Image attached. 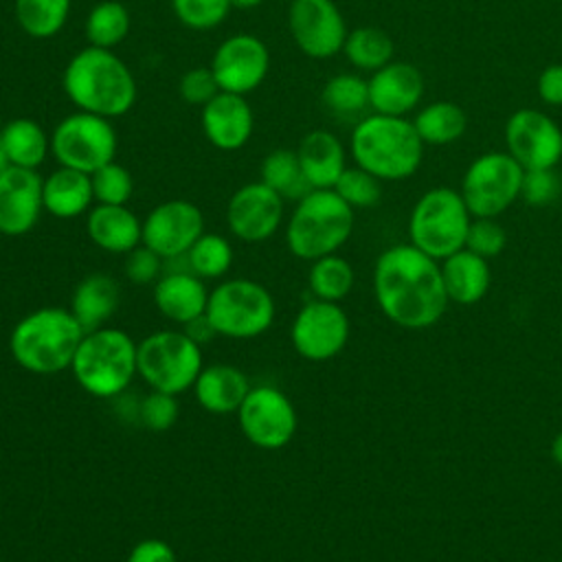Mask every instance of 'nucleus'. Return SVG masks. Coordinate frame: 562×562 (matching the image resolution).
I'll return each mask as SVG.
<instances>
[{"label":"nucleus","instance_id":"obj_1","mask_svg":"<svg viewBox=\"0 0 562 562\" xmlns=\"http://www.w3.org/2000/svg\"><path fill=\"white\" fill-rule=\"evenodd\" d=\"M373 290L382 314L404 329L432 327L448 305L441 266L413 244L391 246L378 257Z\"/></svg>","mask_w":562,"mask_h":562},{"label":"nucleus","instance_id":"obj_2","mask_svg":"<svg viewBox=\"0 0 562 562\" xmlns=\"http://www.w3.org/2000/svg\"><path fill=\"white\" fill-rule=\"evenodd\" d=\"M61 86L77 110L105 119L127 114L136 101V79L127 64L114 50L90 44L70 57Z\"/></svg>","mask_w":562,"mask_h":562},{"label":"nucleus","instance_id":"obj_3","mask_svg":"<svg viewBox=\"0 0 562 562\" xmlns=\"http://www.w3.org/2000/svg\"><path fill=\"white\" fill-rule=\"evenodd\" d=\"M349 145L353 162L380 180H404L419 169L424 158V140L413 121L404 116L373 112L360 119Z\"/></svg>","mask_w":562,"mask_h":562},{"label":"nucleus","instance_id":"obj_4","mask_svg":"<svg viewBox=\"0 0 562 562\" xmlns=\"http://www.w3.org/2000/svg\"><path fill=\"white\" fill-rule=\"evenodd\" d=\"M83 334L70 310L40 307L15 323L9 336V351L31 373H59L70 369Z\"/></svg>","mask_w":562,"mask_h":562},{"label":"nucleus","instance_id":"obj_5","mask_svg":"<svg viewBox=\"0 0 562 562\" xmlns=\"http://www.w3.org/2000/svg\"><path fill=\"white\" fill-rule=\"evenodd\" d=\"M136 347L138 342L116 327L86 331L70 371L86 393L101 400L116 397L125 393L134 375H138Z\"/></svg>","mask_w":562,"mask_h":562},{"label":"nucleus","instance_id":"obj_6","mask_svg":"<svg viewBox=\"0 0 562 562\" xmlns=\"http://www.w3.org/2000/svg\"><path fill=\"white\" fill-rule=\"evenodd\" d=\"M353 231V209L334 189H312L288 222L285 241L294 257L316 261L334 255Z\"/></svg>","mask_w":562,"mask_h":562},{"label":"nucleus","instance_id":"obj_7","mask_svg":"<svg viewBox=\"0 0 562 562\" xmlns=\"http://www.w3.org/2000/svg\"><path fill=\"white\" fill-rule=\"evenodd\" d=\"M472 215L461 191L450 187L428 189L413 206L408 220L411 244L432 259H446L465 248Z\"/></svg>","mask_w":562,"mask_h":562},{"label":"nucleus","instance_id":"obj_8","mask_svg":"<svg viewBox=\"0 0 562 562\" xmlns=\"http://www.w3.org/2000/svg\"><path fill=\"white\" fill-rule=\"evenodd\" d=\"M136 367L151 391L178 395L193 389L204 369L202 347L184 331L160 329L138 342Z\"/></svg>","mask_w":562,"mask_h":562},{"label":"nucleus","instance_id":"obj_9","mask_svg":"<svg viewBox=\"0 0 562 562\" xmlns=\"http://www.w3.org/2000/svg\"><path fill=\"white\" fill-rule=\"evenodd\" d=\"M274 312V299L266 285L250 279H231L209 292L204 314L217 336L257 338L272 327Z\"/></svg>","mask_w":562,"mask_h":562},{"label":"nucleus","instance_id":"obj_10","mask_svg":"<svg viewBox=\"0 0 562 562\" xmlns=\"http://www.w3.org/2000/svg\"><path fill=\"white\" fill-rule=\"evenodd\" d=\"M50 154L59 167L94 173L116 156V130L110 119L77 110L64 116L50 134Z\"/></svg>","mask_w":562,"mask_h":562},{"label":"nucleus","instance_id":"obj_11","mask_svg":"<svg viewBox=\"0 0 562 562\" xmlns=\"http://www.w3.org/2000/svg\"><path fill=\"white\" fill-rule=\"evenodd\" d=\"M525 169L507 151H487L470 162L461 182V198L472 217H496L518 198Z\"/></svg>","mask_w":562,"mask_h":562},{"label":"nucleus","instance_id":"obj_12","mask_svg":"<svg viewBox=\"0 0 562 562\" xmlns=\"http://www.w3.org/2000/svg\"><path fill=\"white\" fill-rule=\"evenodd\" d=\"M244 437L261 450L288 446L296 432V411L290 397L277 386H252L237 411Z\"/></svg>","mask_w":562,"mask_h":562},{"label":"nucleus","instance_id":"obj_13","mask_svg":"<svg viewBox=\"0 0 562 562\" xmlns=\"http://www.w3.org/2000/svg\"><path fill=\"white\" fill-rule=\"evenodd\" d=\"M296 353L312 362L338 356L349 340V318L334 301H307L294 316L290 329Z\"/></svg>","mask_w":562,"mask_h":562},{"label":"nucleus","instance_id":"obj_14","mask_svg":"<svg viewBox=\"0 0 562 562\" xmlns=\"http://www.w3.org/2000/svg\"><path fill=\"white\" fill-rule=\"evenodd\" d=\"M507 154L527 169H555L562 160V130L544 112L516 110L505 123Z\"/></svg>","mask_w":562,"mask_h":562},{"label":"nucleus","instance_id":"obj_15","mask_svg":"<svg viewBox=\"0 0 562 562\" xmlns=\"http://www.w3.org/2000/svg\"><path fill=\"white\" fill-rule=\"evenodd\" d=\"M288 26L294 44L312 59H329L340 53L349 33L334 0H292Z\"/></svg>","mask_w":562,"mask_h":562},{"label":"nucleus","instance_id":"obj_16","mask_svg":"<svg viewBox=\"0 0 562 562\" xmlns=\"http://www.w3.org/2000/svg\"><path fill=\"white\" fill-rule=\"evenodd\" d=\"M209 68L213 70L220 90L246 97L266 79L270 70V53L259 37L237 33L215 48Z\"/></svg>","mask_w":562,"mask_h":562},{"label":"nucleus","instance_id":"obj_17","mask_svg":"<svg viewBox=\"0 0 562 562\" xmlns=\"http://www.w3.org/2000/svg\"><path fill=\"white\" fill-rule=\"evenodd\" d=\"M204 233V215L189 200H167L143 220V244L165 261L182 257Z\"/></svg>","mask_w":562,"mask_h":562},{"label":"nucleus","instance_id":"obj_18","mask_svg":"<svg viewBox=\"0 0 562 562\" xmlns=\"http://www.w3.org/2000/svg\"><path fill=\"white\" fill-rule=\"evenodd\" d=\"M283 198L268 184L248 182L239 187L226 206V224L241 241H266L283 220Z\"/></svg>","mask_w":562,"mask_h":562},{"label":"nucleus","instance_id":"obj_19","mask_svg":"<svg viewBox=\"0 0 562 562\" xmlns=\"http://www.w3.org/2000/svg\"><path fill=\"white\" fill-rule=\"evenodd\" d=\"M42 176L37 169L7 167L0 173V235H26L44 211Z\"/></svg>","mask_w":562,"mask_h":562},{"label":"nucleus","instance_id":"obj_20","mask_svg":"<svg viewBox=\"0 0 562 562\" xmlns=\"http://www.w3.org/2000/svg\"><path fill=\"white\" fill-rule=\"evenodd\" d=\"M369 81V108L378 114L406 116L424 97V77L417 66L408 61H389L380 70L371 72Z\"/></svg>","mask_w":562,"mask_h":562},{"label":"nucleus","instance_id":"obj_21","mask_svg":"<svg viewBox=\"0 0 562 562\" xmlns=\"http://www.w3.org/2000/svg\"><path fill=\"white\" fill-rule=\"evenodd\" d=\"M255 130V116L244 94L220 90L202 105V132L206 140L224 151L241 149Z\"/></svg>","mask_w":562,"mask_h":562},{"label":"nucleus","instance_id":"obj_22","mask_svg":"<svg viewBox=\"0 0 562 562\" xmlns=\"http://www.w3.org/2000/svg\"><path fill=\"white\" fill-rule=\"evenodd\" d=\"M154 303L167 321L187 325L206 312L209 290L191 270H167L154 285Z\"/></svg>","mask_w":562,"mask_h":562},{"label":"nucleus","instance_id":"obj_23","mask_svg":"<svg viewBox=\"0 0 562 562\" xmlns=\"http://www.w3.org/2000/svg\"><path fill=\"white\" fill-rule=\"evenodd\" d=\"M86 231L94 246L114 255H127L143 244V222L125 204L92 206Z\"/></svg>","mask_w":562,"mask_h":562},{"label":"nucleus","instance_id":"obj_24","mask_svg":"<svg viewBox=\"0 0 562 562\" xmlns=\"http://www.w3.org/2000/svg\"><path fill=\"white\" fill-rule=\"evenodd\" d=\"M248 375L233 364H209L200 371L193 395L198 404L213 415L237 413L250 391Z\"/></svg>","mask_w":562,"mask_h":562},{"label":"nucleus","instance_id":"obj_25","mask_svg":"<svg viewBox=\"0 0 562 562\" xmlns=\"http://www.w3.org/2000/svg\"><path fill=\"white\" fill-rule=\"evenodd\" d=\"M296 156L312 189H334L347 169L345 147L338 136L327 130H312L305 134L296 147Z\"/></svg>","mask_w":562,"mask_h":562},{"label":"nucleus","instance_id":"obj_26","mask_svg":"<svg viewBox=\"0 0 562 562\" xmlns=\"http://www.w3.org/2000/svg\"><path fill=\"white\" fill-rule=\"evenodd\" d=\"M44 211L59 220H72L90 211L94 202L92 178L79 169L59 167L44 178L42 184Z\"/></svg>","mask_w":562,"mask_h":562},{"label":"nucleus","instance_id":"obj_27","mask_svg":"<svg viewBox=\"0 0 562 562\" xmlns=\"http://www.w3.org/2000/svg\"><path fill=\"white\" fill-rule=\"evenodd\" d=\"M441 279L448 301H454L459 305H472L487 294L492 272L487 259L468 248H461L443 259Z\"/></svg>","mask_w":562,"mask_h":562},{"label":"nucleus","instance_id":"obj_28","mask_svg":"<svg viewBox=\"0 0 562 562\" xmlns=\"http://www.w3.org/2000/svg\"><path fill=\"white\" fill-rule=\"evenodd\" d=\"M119 307V283L103 272H92L83 277L70 296V312L83 327L92 331L103 327Z\"/></svg>","mask_w":562,"mask_h":562},{"label":"nucleus","instance_id":"obj_29","mask_svg":"<svg viewBox=\"0 0 562 562\" xmlns=\"http://www.w3.org/2000/svg\"><path fill=\"white\" fill-rule=\"evenodd\" d=\"M0 134L7 158L13 167L37 169L50 151V136L35 119H11L0 127Z\"/></svg>","mask_w":562,"mask_h":562},{"label":"nucleus","instance_id":"obj_30","mask_svg":"<svg viewBox=\"0 0 562 562\" xmlns=\"http://www.w3.org/2000/svg\"><path fill=\"white\" fill-rule=\"evenodd\" d=\"M413 125L424 145H450L463 136L468 116L452 101H432L415 114Z\"/></svg>","mask_w":562,"mask_h":562},{"label":"nucleus","instance_id":"obj_31","mask_svg":"<svg viewBox=\"0 0 562 562\" xmlns=\"http://www.w3.org/2000/svg\"><path fill=\"white\" fill-rule=\"evenodd\" d=\"M342 53L353 68L375 72L393 61L395 46L386 31L378 26H360L347 33Z\"/></svg>","mask_w":562,"mask_h":562},{"label":"nucleus","instance_id":"obj_32","mask_svg":"<svg viewBox=\"0 0 562 562\" xmlns=\"http://www.w3.org/2000/svg\"><path fill=\"white\" fill-rule=\"evenodd\" d=\"M261 182L283 200H301L312 191L301 169L296 149H274L261 162Z\"/></svg>","mask_w":562,"mask_h":562},{"label":"nucleus","instance_id":"obj_33","mask_svg":"<svg viewBox=\"0 0 562 562\" xmlns=\"http://www.w3.org/2000/svg\"><path fill=\"white\" fill-rule=\"evenodd\" d=\"M132 29V15L119 0H101L86 18V40L90 46L112 50Z\"/></svg>","mask_w":562,"mask_h":562},{"label":"nucleus","instance_id":"obj_34","mask_svg":"<svg viewBox=\"0 0 562 562\" xmlns=\"http://www.w3.org/2000/svg\"><path fill=\"white\" fill-rule=\"evenodd\" d=\"M13 11L26 35L46 40L64 29L70 13V0H13Z\"/></svg>","mask_w":562,"mask_h":562},{"label":"nucleus","instance_id":"obj_35","mask_svg":"<svg viewBox=\"0 0 562 562\" xmlns=\"http://www.w3.org/2000/svg\"><path fill=\"white\" fill-rule=\"evenodd\" d=\"M307 283H310L314 299L338 303L353 288V268L347 259L338 257L336 252L325 255V257L312 261Z\"/></svg>","mask_w":562,"mask_h":562},{"label":"nucleus","instance_id":"obj_36","mask_svg":"<svg viewBox=\"0 0 562 562\" xmlns=\"http://www.w3.org/2000/svg\"><path fill=\"white\" fill-rule=\"evenodd\" d=\"M321 99L336 116H356L369 108V81L353 72H340L327 79Z\"/></svg>","mask_w":562,"mask_h":562},{"label":"nucleus","instance_id":"obj_37","mask_svg":"<svg viewBox=\"0 0 562 562\" xmlns=\"http://www.w3.org/2000/svg\"><path fill=\"white\" fill-rule=\"evenodd\" d=\"M184 257L189 270L200 279H220L233 266V246L217 233H202Z\"/></svg>","mask_w":562,"mask_h":562},{"label":"nucleus","instance_id":"obj_38","mask_svg":"<svg viewBox=\"0 0 562 562\" xmlns=\"http://www.w3.org/2000/svg\"><path fill=\"white\" fill-rule=\"evenodd\" d=\"M382 180L373 173L364 171L362 167H347L338 182L334 184V191L351 206V209H369L375 206L382 198Z\"/></svg>","mask_w":562,"mask_h":562},{"label":"nucleus","instance_id":"obj_39","mask_svg":"<svg viewBox=\"0 0 562 562\" xmlns=\"http://www.w3.org/2000/svg\"><path fill=\"white\" fill-rule=\"evenodd\" d=\"M92 178V193L97 204H127L134 191L132 173L116 160L99 167Z\"/></svg>","mask_w":562,"mask_h":562},{"label":"nucleus","instance_id":"obj_40","mask_svg":"<svg viewBox=\"0 0 562 562\" xmlns=\"http://www.w3.org/2000/svg\"><path fill=\"white\" fill-rule=\"evenodd\" d=\"M173 15L193 31H209L222 24L233 9L231 0H171Z\"/></svg>","mask_w":562,"mask_h":562},{"label":"nucleus","instance_id":"obj_41","mask_svg":"<svg viewBox=\"0 0 562 562\" xmlns=\"http://www.w3.org/2000/svg\"><path fill=\"white\" fill-rule=\"evenodd\" d=\"M507 244L505 228L494 217H472L468 235H465V248L481 255L483 259H492L503 252Z\"/></svg>","mask_w":562,"mask_h":562},{"label":"nucleus","instance_id":"obj_42","mask_svg":"<svg viewBox=\"0 0 562 562\" xmlns=\"http://www.w3.org/2000/svg\"><path fill=\"white\" fill-rule=\"evenodd\" d=\"M138 419L145 428L154 432L169 430L178 419V400L176 395L151 391L138 402Z\"/></svg>","mask_w":562,"mask_h":562},{"label":"nucleus","instance_id":"obj_43","mask_svg":"<svg viewBox=\"0 0 562 562\" xmlns=\"http://www.w3.org/2000/svg\"><path fill=\"white\" fill-rule=\"evenodd\" d=\"M562 195V180L555 169H527L522 176L520 198L529 206H549Z\"/></svg>","mask_w":562,"mask_h":562},{"label":"nucleus","instance_id":"obj_44","mask_svg":"<svg viewBox=\"0 0 562 562\" xmlns=\"http://www.w3.org/2000/svg\"><path fill=\"white\" fill-rule=\"evenodd\" d=\"M178 92H180V97H182L187 103L202 108V105H206V103L220 92V86H217L215 75H213L211 68L198 66V68L187 70V72L180 77Z\"/></svg>","mask_w":562,"mask_h":562},{"label":"nucleus","instance_id":"obj_45","mask_svg":"<svg viewBox=\"0 0 562 562\" xmlns=\"http://www.w3.org/2000/svg\"><path fill=\"white\" fill-rule=\"evenodd\" d=\"M162 261L165 259L158 252H154L151 248L140 244L125 255V274L130 281L140 283V285L156 281V279H160Z\"/></svg>","mask_w":562,"mask_h":562},{"label":"nucleus","instance_id":"obj_46","mask_svg":"<svg viewBox=\"0 0 562 562\" xmlns=\"http://www.w3.org/2000/svg\"><path fill=\"white\" fill-rule=\"evenodd\" d=\"M536 92L547 105H562V61L547 66L536 81Z\"/></svg>","mask_w":562,"mask_h":562},{"label":"nucleus","instance_id":"obj_47","mask_svg":"<svg viewBox=\"0 0 562 562\" xmlns=\"http://www.w3.org/2000/svg\"><path fill=\"white\" fill-rule=\"evenodd\" d=\"M127 562H178L171 544L158 538L140 540L127 555Z\"/></svg>","mask_w":562,"mask_h":562},{"label":"nucleus","instance_id":"obj_48","mask_svg":"<svg viewBox=\"0 0 562 562\" xmlns=\"http://www.w3.org/2000/svg\"><path fill=\"white\" fill-rule=\"evenodd\" d=\"M182 331H184L191 340H195L200 347H202L204 342H209V340H213V338L217 336V331L213 329V325H211V321L206 318V314H202V316L193 318L191 323H187Z\"/></svg>","mask_w":562,"mask_h":562},{"label":"nucleus","instance_id":"obj_49","mask_svg":"<svg viewBox=\"0 0 562 562\" xmlns=\"http://www.w3.org/2000/svg\"><path fill=\"white\" fill-rule=\"evenodd\" d=\"M551 459L562 468V430L551 441Z\"/></svg>","mask_w":562,"mask_h":562},{"label":"nucleus","instance_id":"obj_50","mask_svg":"<svg viewBox=\"0 0 562 562\" xmlns=\"http://www.w3.org/2000/svg\"><path fill=\"white\" fill-rule=\"evenodd\" d=\"M233 2V7H237V9H252V7H259L261 2H266V0H231Z\"/></svg>","mask_w":562,"mask_h":562},{"label":"nucleus","instance_id":"obj_51","mask_svg":"<svg viewBox=\"0 0 562 562\" xmlns=\"http://www.w3.org/2000/svg\"><path fill=\"white\" fill-rule=\"evenodd\" d=\"M7 167H11V162H9V158H7L4 143H2V134H0V173H2Z\"/></svg>","mask_w":562,"mask_h":562}]
</instances>
